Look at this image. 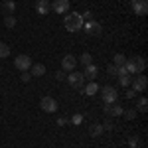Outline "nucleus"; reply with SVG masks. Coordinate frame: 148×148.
<instances>
[{
  "label": "nucleus",
  "mask_w": 148,
  "mask_h": 148,
  "mask_svg": "<svg viewBox=\"0 0 148 148\" xmlns=\"http://www.w3.org/2000/svg\"><path fill=\"white\" fill-rule=\"evenodd\" d=\"M125 69L130 73V75H140V73L146 69V59H144L142 56L130 57V59H126V61H125Z\"/></svg>",
  "instance_id": "f257e3e1"
},
{
  "label": "nucleus",
  "mask_w": 148,
  "mask_h": 148,
  "mask_svg": "<svg viewBox=\"0 0 148 148\" xmlns=\"http://www.w3.org/2000/svg\"><path fill=\"white\" fill-rule=\"evenodd\" d=\"M63 26H65L67 32H79L81 28H83V18H81V14L69 12L67 16H65V20H63Z\"/></svg>",
  "instance_id": "f03ea898"
},
{
  "label": "nucleus",
  "mask_w": 148,
  "mask_h": 148,
  "mask_svg": "<svg viewBox=\"0 0 148 148\" xmlns=\"http://www.w3.org/2000/svg\"><path fill=\"white\" fill-rule=\"evenodd\" d=\"M99 91H101V97H103V103H105V105L116 103V99H119V91H116L114 87H111V85H105Z\"/></svg>",
  "instance_id": "7ed1b4c3"
},
{
  "label": "nucleus",
  "mask_w": 148,
  "mask_h": 148,
  "mask_svg": "<svg viewBox=\"0 0 148 148\" xmlns=\"http://www.w3.org/2000/svg\"><path fill=\"white\" fill-rule=\"evenodd\" d=\"M73 87V89H83V83H85V77H83V73H79V71H71L67 75V79H65Z\"/></svg>",
  "instance_id": "20e7f679"
},
{
  "label": "nucleus",
  "mask_w": 148,
  "mask_h": 148,
  "mask_svg": "<svg viewBox=\"0 0 148 148\" xmlns=\"http://www.w3.org/2000/svg\"><path fill=\"white\" fill-rule=\"evenodd\" d=\"M81 30H85L87 36H101L103 34L101 24L95 22V20H91V22H83V28H81Z\"/></svg>",
  "instance_id": "39448f33"
},
{
  "label": "nucleus",
  "mask_w": 148,
  "mask_h": 148,
  "mask_svg": "<svg viewBox=\"0 0 148 148\" xmlns=\"http://www.w3.org/2000/svg\"><path fill=\"white\" fill-rule=\"evenodd\" d=\"M40 107H42L44 113H56L57 111V101L53 99V97H42Z\"/></svg>",
  "instance_id": "423d86ee"
},
{
  "label": "nucleus",
  "mask_w": 148,
  "mask_h": 148,
  "mask_svg": "<svg viewBox=\"0 0 148 148\" xmlns=\"http://www.w3.org/2000/svg\"><path fill=\"white\" fill-rule=\"evenodd\" d=\"M14 65H16V69H20V71H28V69L32 67V57L22 53V56H18L14 59Z\"/></svg>",
  "instance_id": "0eeeda50"
},
{
  "label": "nucleus",
  "mask_w": 148,
  "mask_h": 148,
  "mask_svg": "<svg viewBox=\"0 0 148 148\" xmlns=\"http://www.w3.org/2000/svg\"><path fill=\"white\" fill-rule=\"evenodd\" d=\"M75 65H77V57L71 56V53H67V56H63V59H61V69L65 71V73H71V71H75Z\"/></svg>",
  "instance_id": "6e6552de"
},
{
  "label": "nucleus",
  "mask_w": 148,
  "mask_h": 148,
  "mask_svg": "<svg viewBox=\"0 0 148 148\" xmlns=\"http://www.w3.org/2000/svg\"><path fill=\"white\" fill-rule=\"evenodd\" d=\"M132 10L136 16H146L148 14V0H134L132 2Z\"/></svg>",
  "instance_id": "1a4fd4ad"
},
{
  "label": "nucleus",
  "mask_w": 148,
  "mask_h": 148,
  "mask_svg": "<svg viewBox=\"0 0 148 148\" xmlns=\"http://www.w3.org/2000/svg\"><path fill=\"white\" fill-rule=\"evenodd\" d=\"M130 83H132V91H146V87H148L146 75H136L134 81H130Z\"/></svg>",
  "instance_id": "9d476101"
},
{
  "label": "nucleus",
  "mask_w": 148,
  "mask_h": 148,
  "mask_svg": "<svg viewBox=\"0 0 148 148\" xmlns=\"http://www.w3.org/2000/svg\"><path fill=\"white\" fill-rule=\"evenodd\" d=\"M123 107L121 105H116V103H111V105H105V114H109V116H121L123 114Z\"/></svg>",
  "instance_id": "9b49d317"
},
{
  "label": "nucleus",
  "mask_w": 148,
  "mask_h": 148,
  "mask_svg": "<svg viewBox=\"0 0 148 148\" xmlns=\"http://www.w3.org/2000/svg\"><path fill=\"white\" fill-rule=\"evenodd\" d=\"M99 75V67L95 65V63H89V65H85V71H83V77L89 81H95V77Z\"/></svg>",
  "instance_id": "f8f14e48"
},
{
  "label": "nucleus",
  "mask_w": 148,
  "mask_h": 148,
  "mask_svg": "<svg viewBox=\"0 0 148 148\" xmlns=\"http://www.w3.org/2000/svg\"><path fill=\"white\" fill-rule=\"evenodd\" d=\"M51 8L57 14H65V12H69V0H53Z\"/></svg>",
  "instance_id": "ddd939ff"
},
{
  "label": "nucleus",
  "mask_w": 148,
  "mask_h": 148,
  "mask_svg": "<svg viewBox=\"0 0 148 148\" xmlns=\"http://www.w3.org/2000/svg\"><path fill=\"white\" fill-rule=\"evenodd\" d=\"M49 2L47 0H36V10H38V14H42V16H46V14H49Z\"/></svg>",
  "instance_id": "4468645a"
},
{
  "label": "nucleus",
  "mask_w": 148,
  "mask_h": 148,
  "mask_svg": "<svg viewBox=\"0 0 148 148\" xmlns=\"http://www.w3.org/2000/svg\"><path fill=\"white\" fill-rule=\"evenodd\" d=\"M30 69H32V73H30L32 77H42L46 73V65H42V63H32Z\"/></svg>",
  "instance_id": "2eb2a0df"
},
{
  "label": "nucleus",
  "mask_w": 148,
  "mask_h": 148,
  "mask_svg": "<svg viewBox=\"0 0 148 148\" xmlns=\"http://www.w3.org/2000/svg\"><path fill=\"white\" fill-rule=\"evenodd\" d=\"M99 89H101V87H99L95 81H89V85L83 89V93H85V95H89V97H93V95H97V93H99Z\"/></svg>",
  "instance_id": "dca6fc26"
},
{
  "label": "nucleus",
  "mask_w": 148,
  "mask_h": 148,
  "mask_svg": "<svg viewBox=\"0 0 148 148\" xmlns=\"http://www.w3.org/2000/svg\"><path fill=\"white\" fill-rule=\"evenodd\" d=\"M103 134V125H91V128H89V136L91 138H99Z\"/></svg>",
  "instance_id": "f3484780"
},
{
  "label": "nucleus",
  "mask_w": 148,
  "mask_h": 148,
  "mask_svg": "<svg viewBox=\"0 0 148 148\" xmlns=\"http://www.w3.org/2000/svg\"><path fill=\"white\" fill-rule=\"evenodd\" d=\"M2 8H4V12H8V14H12V12L16 10V2H14V0H4Z\"/></svg>",
  "instance_id": "a211bd4d"
},
{
  "label": "nucleus",
  "mask_w": 148,
  "mask_h": 148,
  "mask_svg": "<svg viewBox=\"0 0 148 148\" xmlns=\"http://www.w3.org/2000/svg\"><path fill=\"white\" fill-rule=\"evenodd\" d=\"M136 107H138V111L140 113H146V109H148V101H146V97H140L136 103Z\"/></svg>",
  "instance_id": "6ab92c4d"
},
{
  "label": "nucleus",
  "mask_w": 148,
  "mask_h": 148,
  "mask_svg": "<svg viewBox=\"0 0 148 148\" xmlns=\"http://www.w3.org/2000/svg\"><path fill=\"white\" fill-rule=\"evenodd\" d=\"M113 61H114V65L116 67H121V65H125V61H126V57L123 56V53H116V56L113 57Z\"/></svg>",
  "instance_id": "aec40b11"
},
{
  "label": "nucleus",
  "mask_w": 148,
  "mask_h": 148,
  "mask_svg": "<svg viewBox=\"0 0 148 148\" xmlns=\"http://www.w3.org/2000/svg\"><path fill=\"white\" fill-rule=\"evenodd\" d=\"M77 61H79V63H83V65H89V63H93V57H91V53H83Z\"/></svg>",
  "instance_id": "412c9836"
},
{
  "label": "nucleus",
  "mask_w": 148,
  "mask_h": 148,
  "mask_svg": "<svg viewBox=\"0 0 148 148\" xmlns=\"http://www.w3.org/2000/svg\"><path fill=\"white\" fill-rule=\"evenodd\" d=\"M10 56V46L8 44H0V57H8Z\"/></svg>",
  "instance_id": "4be33fe9"
},
{
  "label": "nucleus",
  "mask_w": 148,
  "mask_h": 148,
  "mask_svg": "<svg viewBox=\"0 0 148 148\" xmlns=\"http://www.w3.org/2000/svg\"><path fill=\"white\" fill-rule=\"evenodd\" d=\"M4 24H6V28H14V26H16V18H14L12 14H8V16L4 18Z\"/></svg>",
  "instance_id": "5701e85b"
},
{
  "label": "nucleus",
  "mask_w": 148,
  "mask_h": 148,
  "mask_svg": "<svg viewBox=\"0 0 148 148\" xmlns=\"http://www.w3.org/2000/svg\"><path fill=\"white\" fill-rule=\"evenodd\" d=\"M83 119H85V116H83L81 113H75L73 116H71V123H73V125H81V123H83Z\"/></svg>",
  "instance_id": "b1692460"
},
{
  "label": "nucleus",
  "mask_w": 148,
  "mask_h": 148,
  "mask_svg": "<svg viewBox=\"0 0 148 148\" xmlns=\"http://www.w3.org/2000/svg\"><path fill=\"white\" fill-rule=\"evenodd\" d=\"M138 144H140V138H138V136H130V138H128V146H130V148H136Z\"/></svg>",
  "instance_id": "393cba45"
},
{
  "label": "nucleus",
  "mask_w": 148,
  "mask_h": 148,
  "mask_svg": "<svg viewBox=\"0 0 148 148\" xmlns=\"http://www.w3.org/2000/svg\"><path fill=\"white\" fill-rule=\"evenodd\" d=\"M107 71H109V75H111V77H116V73H119V67H116L114 63H111V65L107 67Z\"/></svg>",
  "instance_id": "a878e982"
},
{
  "label": "nucleus",
  "mask_w": 148,
  "mask_h": 148,
  "mask_svg": "<svg viewBox=\"0 0 148 148\" xmlns=\"http://www.w3.org/2000/svg\"><path fill=\"white\" fill-rule=\"evenodd\" d=\"M123 114H125L126 119H130V121H132V119L136 116V109H128V111H123Z\"/></svg>",
  "instance_id": "bb28decb"
},
{
  "label": "nucleus",
  "mask_w": 148,
  "mask_h": 148,
  "mask_svg": "<svg viewBox=\"0 0 148 148\" xmlns=\"http://www.w3.org/2000/svg\"><path fill=\"white\" fill-rule=\"evenodd\" d=\"M81 18H83V22H91L93 20V12H85V14H81Z\"/></svg>",
  "instance_id": "cd10ccee"
},
{
  "label": "nucleus",
  "mask_w": 148,
  "mask_h": 148,
  "mask_svg": "<svg viewBox=\"0 0 148 148\" xmlns=\"http://www.w3.org/2000/svg\"><path fill=\"white\" fill-rule=\"evenodd\" d=\"M56 77H57V81H65V79H67V73L61 69V71H57V73H56Z\"/></svg>",
  "instance_id": "c85d7f7f"
},
{
  "label": "nucleus",
  "mask_w": 148,
  "mask_h": 148,
  "mask_svg": "<svg viewBox=\"0 0 148 148\" xmlns=\"http://www.w3.org/2000/svg\"><path fill=\"white\" fill-rule=\"evenodd\" d=\"M20 79H22L24 83H28V81L32 79V75H30V73H28V71H22V75H20Z\"/></svg>",
  "instance_id": "c756f323"
},
{
  "label": "nucleus",
  "mask_w": 148,
  "mask_h": 148,
  "mask_svg": "<svg viewBox=\"0 0 148 148\" xmlns=\"http://www.w3.org/2000/svg\"><path fill=\"white\" fill-rule=\"evenodd\" d=\"M67 125V119H65V116H59V119H57V126H65Z\"/></svg>",
  "instance_id": "7c9ffc66"
},
{
  "label": "nucleus",
  "mask_w": 148,
  "mask_h": 148,
  "mask_svg": "<svg viewBox=\"0 0 148 148\" xmlns=\"http://www.w3.org/2000/svg\"><path fill=\"white\" fill-rule=\"evenodd\" d=\"M111 128H113L111 123H105V125H103V130H111Z\"/></svg>",
  "instance_id": "2f4dec72"
},
{
  "label": "nucleus",
  "mask_w": 148,
  "mask_h": 148,
  "mask_svg": "<svg viewBox=\"0 0 148 148\" xmlns=\"http://www.w3.org/2000/svg\"><path fill=\"white\" fill-rule=\"evenodd\" d=\"M130 2H134V0H130Z\"/></svg>",
  "instance_id": "473e14b6"
},
{
  "label": "nucleus",
  "mask_w": 148,
  "mask_h": 148,
  "mask_svg": "<svg viewBox=\"0 0 148 148\" xmlns=\"http://www.w3.org/2000/svg\"><path fill=\"white\" fill-rule=\"evenodd\" d=\"M47 2H49V0H47Z\"/></svg>",
  "instance_id": "72a5a7b5"
}]
</instances>
